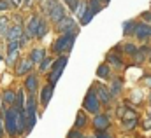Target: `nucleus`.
Segmentation results:
<instances>
[{"label":"nucleus","mask_w":151,"mask_h":138,"mask_svg":"<svg viewBox=\"0 0 151 138\" xmlns=\"http://www.w3.org/2000/svg\"><path fill=\"white\" fill-rule=\"evenodd\" d=\"M5 129L11 137L18 133V107L5 110Z\"/></svg>","instance_id":"1"},{"label":"nucleus","mask_w":151,"mask_h":138,"mask_svg":"<svg viewBox=\"0 0 151 138\" xmlns=\"http://www.w3.org/2000/svg\"><path fill=\"white\" fill-rule=\"evenodd\" d=\"M83 105H84V108H86L88 112H91V114L97 115V112L100 110V100H99L95 89H90V91L86 93V98H84V103Z\"/></svg>","instance_id":"2"},{"label":"nucleus","mask_w":151,"mask_h":138,"mask_svg":"<svg viewBox=\"0 0 151 138\" xmlns=\"http://www.w3.org/2000/svg\"><path fill=\"white\" fill-rule=\"evenodd\" d=\"M74 44V33H63L55 44H53V51L56 53H63L67 49H70Z\"/></svg>","instance_id":"3"},{"label":"nucleus","mask_w":151,"mask_h":138,"mask_svg":"<svg viewBox=\"0 0 151 138\" xmlns=\"http://www.w3.org/2000/svg\"><path fill=\"white\" fill-rule=\"evenodd\" d=\"M35 108H37V100H35V96H30L28 100H27V119H28V122H27V131H30L34 126H35Z\"/></svg>","instance_id":"4"},{"label":"nucleus","mask_w":151,"mask_h":138,"mask_svg":"<svg viewBox=\"0 0 151 138\" xmlns=\"http://www.w3.org/2000/svg\"><path fill=\"white\" fill-rule=\"evenodd\" d=\"M67 14H65V9L62 7V4L60 2H56V0H53V5H51V9H49V18L55 21V23H58L62 18H65Z\"/></svg>","instance_id":"5"},{"label":"nucleus","mask_w":151,"mask_h":138,"mask_svg":"<svg viewBox=\"0 0 151 138\" xmlns=\"http://www.w3.org/2000/svg\"><path fill=\"white\" fill-rule=\"evenodd\" d=\"M76 28V23L72 18H69V16H65V18H62L58 23H56V30L58 32H62V33H69V32H72Z\"/></svg>","instance_id":"6"},{"label":"nucleus","mask_w":151,"mask_h":138,"mask_svg":"<svg viewBox=\"0 0 151 138\" xmlns=\"http://www.w3.org/2000/svg\"><path fill=\"white\" fill-rule=\"evenodd\" d=\"M93 126H95L97 131H106L109 128V117L102 115V114H97L95 119H93Z\"/></svg>","instance_id":"7"},{"label":"nucleus","mask_w":151,"mask_h":138,"mask_svg":"<svg viewBox=\"0 0 151 138\" xmlns=\"http://www.w3.org/2000/svg\"><path fill=\"white\" fill-rule=\"evenodd\" d=\"M97 96H99V100L102 102L104 105H109V102H111V95H109V91L104 87V86H97Z\"/></svg>","instance_id":"8"},{"label":"nucleus","mask_w":151,"mask_h":138,"mask_svg":"<svg viewBox=\"0 0 151 138\" xmlns=\"http://www.w3.org/2000/svg\"><path fill=\"white\" fill-rule=\"evenodd\" d=\"M32 65H34L32 60H21V61L18 63V67H16V73H18V75H25L28 70H32Z\"/></svg>","instance_id":"9"},{"label":"nucleus","mask_w":151,"mask_h":138,"mask_svg":"<svg viewBox=\"0 0 151 138\" xmlns=\"http://www.w3.org/2000/svg\"><path fill=\"white\" fill-rule=\"evenodd\" d=\"M51 95H53V86H51V84L40 89V102H42V105H47V103H49Z\"/></svg>","instance_id":"10"},{"label":"nucleus","mask_w":151,"mask_h":138,"mask_svg":"<svg viewBox=\"0 0 151 138\" xmlns=\"http://www.w3.org/2000/svg\"><path fill=\"white\" fill-rule=\"evenodd\" d=\"M135 35L142 40V38H146V37H150L151 35V26L148 25H137V28H135Z\"/></svg>","instance_id":"11"},{"label":"nucleus","mask_w":151,"mask_h":138,"mask_svg":"<svg viewBox=\"0 0 151 138\" xmlns=\"http://www.w3.org/2000/svg\"><path fill=\"white\" fill-rule=\"evenodd\" d=\"M7 37H9V40H19V38L23 37L21 26H12V28H9V30H7Z\"/></svg>","instance_id":"12"},{"label":"nucleus","mask_w":151,"mask_h":138,"mask_svg":"<svg viewBox=\"0 0 151 138\" xmlns=\"http://www.w3.org/2000/svg\"><path fill=\"white\" fill-rule=\"evenodd\" d=\"M39 23H40V19H39L37 16H34L30 21H28V25H27V32L30 35H37V28H39Z\"/></svg>","instance_id":"13"},{"label":"nucleus","mask_w":151,"mask_h":138,"mask_svg":"<svg viewBox=\"0 0 151 138\" xmlns=\"http://www.w3.org/2000/svg\"><path fill=\"white\" fill-rule=\"evenodd\" d=\"M25 86H27V89H28L30 93H35V91H37V77H35V75H30V77L27 79Z\"/></svg>","instance_id":"14"},{"label":"nucleus","mask_w":151,"mask_h":138,"mask_svg":"<svg viewBox=\"0 0 151 138\" xmlns=\"http://www.w3.org/2000/svg\"><path fill=\"white\" fill-rule=\"evenodd\" d=\"M44 58H46V56H44V49H34L32 54H30V60H32L34 63H40Z\"/></svg>","instance_id":"15"},{"label":"nucleus","mask_w":151,"mask_h":138,"mask_svg":"<svg viewBox=\"0 0 151 138\" xmlns=\"http://www.w3.org/2000/svg\"><path fill=\"white\" fill-rule=\"evenodd\" d=\"M88 9H90L93 14L100 12V11H102V4H100V0H90V2H88Z\"/></svg>","instance_id":"16"},{"label":"nucleus","mask_w":151,"mask_h":138,"mask_svg":"<svg viewBox=\"0 0 151 138\" xmlns=\"http://www.w3.org/2000/svg\"><path fill=\"white\" fill-rule=\"evenodd\" d=\"M4 102L9 105H14L16 103V93L14 91H11V89H7L5 93H4Z\"/></svg>","instance_id":"17"},{"label":"nucleus","mask_w":151,"mask_h":138,"mask_svg":"<svg viewBox=\"0 0 151 138\" xmlns=\"http://www.w3.org/2000/svg\"><path fill=\"white\" fill-rule=\"evenodd\" d=\"M67 65V56H60L56 61H53V70H63Z\"/></svg>","instance_id":"18"},{"label":"nucleus","mask_w":151,"mask_h":138,"mask_svg":"<svg viewBox=\"0 0 151 138\" xmlns=\"http://www.w3.org/2000/svg\"><path fill=\"white\" fill-rule=\"evenodd\" d=\"M135 28H137V25H135L134 21H127V23H123V32H125V35L135 33Z\"/></svg>","instance_id":"19"},{"label":"nucleus","mask_w":151,"mask_h":138,"mask_svg":"<svg viewBox=\"0 0 151 138\" xmlns=\"http://www.w3.org/2000/svg\"><path fill=\"white\" fill-rule=\"evenodd\" d=\"M84 124H86V117H84V114H83V112H79V114H77V117H76L74 128H76V129H81V128H84Z\"/></svg>","instance_id":"20"},{"label":"nucleus","mask_w":151,"mask_h":138,"mask_svg":"<svg viewBox=\"0 0 151 138\" xmlns=\"http://www.w3.org/2000/svg\"><path fill=\"white\" fill-rule=\"evenodd\" d=\"M7 30H9V19L2 16V18H0V35H5Z\"/></svg>","instance_id":"21"},{"label":"nucleus","mask_w":151,"mask_h":138,"mask_svg":"<svg viewBox=\"0 0 151 138\" xmlns=\"http://www.w3.org/2000/svg\"><path fill=\"white\" fill-rule=\"evenodd\" d=\"M93 16H95V14H93L90 9H86V12H84V14H83V18L79 19V21H81V25H88V23L91 21V18H93Z\"/></svg>","instance_id":"22"},{"label":"nucleus","mask_w":151,"mask_h":138,"mask_svg":"<svg viewBox=\"0 0 151 138\" xmlns=\"http://www.w3.org/2000/svg\"><path fill=\"white\" fill-rule=\"evenodd\" d=\"M62 72H63V70H53V72L49 73V84H51V86H55V82H56V80L60 79V75H62Z\"/></svg>","instance_id":"23"},{"label":"nucleus","mask_w":151,"mask_h":138,"mask_svg":"<svg viewBox=\"0 0 151 138\" xmlns=\"http://www.w3.org/2000/svg\"><path fill=\"white\" fill-rule=\"evenodd\" d=\"M97 75H99V77L107 79V77H109V67H107V65H100L99 70H97Z\"/></svg>","instance_id":"24"},{"label":"nucleus","mask_w":151,"mask_h":138,"mask_svg":"<svg viewBox=\"0 0 151 138\" xmlns=\"http://www.w3.org/2000/svg\"><path fill=\"white\" fill-rule=\"evenodd\" d=\"M47 32V25L44 23V19H40V23H39V28H37V37H44Z\"/></svg>","instance_id":"25"},{"label":"nucleus","mask_w":151,"mask_h":138,"mask_svg":"<svg viewBox=\"0 0 151 138\" xmlns=\"http://www.w3.org/2000/svg\"><path fill=\"white\" fill-rule=\"evenodd\" d=\"M121 119H123V121H130V119H137V115H135L134 110H125L123 115H121Z\"/></svg>","instance_id":"26"},{"label":"nucleus","mask_w":151,"mask_h":138,"mask_svg":"<svg viewBox=\"0 0 151 138\" xmlns=\"http://www.w3.org/2000/svg\"><path fill=\"white\" fill-rule=\"evenodd\" d=\"M86 9H88V7H86V4H83V2H79V5H77V16H79V19L83 18V14L86 12Z\"/></svg>","instance_id":"27"},{"label":"nucleus","mask_w":151,"mask_h":138,"mask_svg":"<svg viewBox=\"0 0 151 138\" xmlns=\"http://www.w3.org/2000/svg\"><path fill=\"white\" fill-rule=\"evenodd\" d=\"M137 124V119H130V121H123V126L127 128V129H132L134 126Z\"/></svg>","instance_id":"28"},{"label":"nucleus","mask_w":151,"mask_h":138,"mask_svg":"<svg viewBox=\"0 0 151 138\" xmlns=\"http://www.w3.org/2000/svg\"><path fill=\"white\" fill-rule=\"evenodd\" d=\"M16 107L18 108H23V91H19L18 96H16Z\"/></svg>","instance_id":"29"},{"label":"nucleus","mask_w":151,"mask_h":138,"mask_svg":"<svg viewBox=\"0 0 151 138\" xmlns=\"http://www.w3.org/2000/svg\"><path fill=\"white\" fill-rule=\"evenodd\" d=\"M125 53H128V54H135V47H134L132 44H127V46H125Z\"/></svg>","instance_id":"30"},{"label":"nucleus","mask_w":151,"mask_h":138,"mask_svg":"<svg viewBox=\"0 0 151 138\" xmlns=\"http://www.w3.org/2000/svg\"><path fill=\"white\" fill-rule=\"evenodd\" d=\"M69 138H83V135H81L77 129H74V131H70V133H69Z\"/></svg>","instance_id":"31"},{"label":"nucleus","mask_w":151,"mask_h":138,"mask_svg":"<svg viewBox=\"0 0 151 138\" xmlns=\"http://www.w3.org/2000/svg\"><path fill=\"white\" fill-rule=\"evenodd\" d=\"M109 61H113V63L116 65V67H121V61H119L118 58H114L113 54H109Z\"/></svg>","instance_id":"32"},{"label":"nucleus","mask_w":151,"mask_h":138,"mask_svg":"<svg viewBox=\"0 0 151 138\" xmlns=\"http://www.w3.org/2000/svg\"><path fill=\"white\" fill-rule=\"evenodd\" d=\"M47 67H49V60H46V58H44V60L40 61V70H46Z\"/></svg>","instance_id":"33"},{"label":"nucleus","mask_w":151,"mask_h":138,"mask_svg":"<svg viewBox=\"0 0 151 138\" xmlns=\"http://www.w3.org/2000/svg\"><path fill=\"white\" fill-rule=\"evenodd\" d=\"M9 9V4L5 0H0V11H7Z\"/></svg>","instance_id":"34"},{"label":"nucleus","mask_w":151,"mask_h":138,"mask_svg":"<svg viewBox=\"0 0 151 138\" xmlns=\"http://www.w3.org/2000/svg\"><path fill=\"white\" fill-rule=\"evenodd\" d=\"M97 138H113V137H109L106 131H97Z\"/></svg>","instance_id":"35"},{"label":"nucleus","mask_w":151,"mask_h":138,"mask_svg":"<svg viewBox=\"0 0 151 138\" xmlns=\"http://www.w3.org/2000/svg\"><path fill=\"white\" fill-rule=\"evenodd\" d=\"M119 89H121V82L116 80V82H114V91H119Z\"/></svg>","instance_id":"36"},{"label":"nucleus","mask_w":151,"mask_h":138,"mask_svg":"<svg viewBox=\"0 0 151 138\" xmlns=\"http://www.w3.org/2000/svg\"><path fill=\"white\" fill-rule=\"evenodd\" d=\"M142 16H144V19H148V21H151V12H144Z\"/></svg>","instance_id":"37"},{"label":"nucleus","mask_w":151,"mask_h":138,"mask_svg":"<svg viewBox=\"0 0 151 138\" xmlns=\"http://www.w3.org/2000/svg\"><path fill=\"white\" fill-rule=\"evenodd\" d=\"M144 82H146V86L151 87V77H144Z\"/></svg>","instance_id":"38"},{"label":"nucleus","mask_w":151,"mask_h":138,"mask_svg":"<svg viewBox=\"0 0 151 138\" xmlns=\"http://www.w3.org/2000/svg\"><path fill=\"white\" fill-rule=\"evenodd\" d=\"M2 129H4V126H2V121H0V138H2Z\"/></svg>","instance_id":"39"},{"label":"nucleus","mask_w":151,"mask_h":138,"mask_svg":"<svg viewBox=\"0 0 151 138\" xmlns=\"http://www.w3.org/2000/svg\"><path fill=\"white\" fill-rule=\"evenodd\" d=\"M109 2H111V0H104V4H109Z\"/></svg>","instance_id":"40"},{"label":"nucleus","mask_w":151,"mask_h":138,"mask_svg":"<svg viewBox=\"0 0 151 138\" xmlns=\"http://www.w3.org/2000/svg\"><path fill=\"white\" fill-rule=\"evenodd\" d=\"M150 102H151V95H150Z\"/></svg>","instance_id":"41"},{"label":"nucleus","mask_w":151,"mask_h":138,"mask_svg":"<svg viewBox=\"0 0 151 138\" xmlns=\"http://www.w3.org/2000/svg\"><path fill=\"white\" fill-rule=\"evenodd\" d=\"M150 58H151V51H150Z\"/></svg>","instance_id":"42"},{"label":"nucleus","mask_w":151,"mask_h":138,"mask_svg":"<svg viewBox=\"0 0 151 138\" xmlns=\"http://www.w3.org/2000/svg\"><path fill=\"white\" fill-rule=\"evenodd\" d=\"M65 2H70V0H65Z\"/></svg>","instance_id":"43"}]
</instances>
